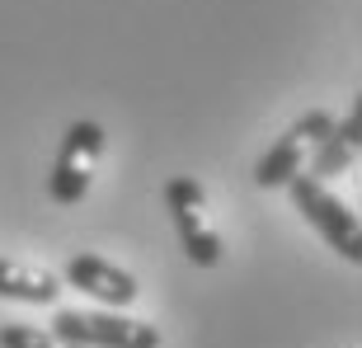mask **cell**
<instances>
[{"mask_svg":"<svg viewBox=\"0 0 362 348\" xmlns=\"http://www.w3.org/2000/svg\"><path fill=\"white\" fill-rule=\"evenodd\" d=\"M287 193H292L296 212L320 231V240L329 245L339 259L358 264L362 259V226H358V212H349V202L334 198V193H329L320 179H310V174H296L292 184H287Z\"/></svg>","mask_w":362,"mask_h":348,"instance_id":"6da1fadb","label":"cell"},{"mask_svg":"<svg viewBox=\"0 0 362 348\" xmlns=\"http://www.w3.org/2000/svg\"><path fill=\"white\" fill-rule=\"evenodd\" d=\"M99 156H104V127L90 118H76L62 137V151L52 161V174H47V198L57 207H76L90 193V179L99 170Z\"/></svg>","mask_w":362,"mask_h":348,"instance_id":"7a4b0ae2","label":"cell"},{"mask_svg":"<svg viewBox=\"0 0 362 348\" xmlns=\"http://www.w3.org/2000/svg\"><path fill=\"white\" fill-rule=\"evenodd\" d=\"M52 335L71 348H160V330L113 311H57Z\"/></svg>","mask_w":362,"mask_h":348,"instance_id":"3957f363","label":"cell"},{"mask_svg":"<svg viewBox=\"0 0 362 348\" xmlns=\"http://www.w3.org/2000/svg\"><path fill=\"white\" fill-rule=\"evenodd\" d=\"M165 207H170V216H175V226H179L184 255L198 268L221 264V236H216V226L207 221V193H202L198 179L175 174V179L165 184Z\"/></svg>","mask_w":362,"mask_h":348,"instance_id":"277c9868","label":"cell"},{"mask_svg":"<svg viewBox=\"0 0 362 348\" xmlns=\"http://www.w3.org/2000/svg\"><path fill=\"white\" fill-rule=\"evenodd\" d=\"M334 127V118L325 113V108H310V113H301V118L287 127V132L273 141L264 156H259L255 165V184L259 188H287L296 179V174H306V156L315 151V141H320L325 132Z\"/></svg>","mask_w":362,"mask_h":348,"instance_id":"5b68a950","label":"cell"},{"mask_svg":"<svg viewBox=\"0 0 362 348\" xmlns=\"http://www.w3.org/2000/svg\"><path fill=\"white\" fill-rule=\"evenodd\" d=\"M66 282L76 287V292H85V296H94V301H104V306H132L136 301V278L127 273V268H118V264H108L104 255H71L66 259Z\"/></svg>","mask_w":362,"mask_h":348,"instance_id":"8992f818","label":"cell"},{"mask_svg":"<svg viewBox=\"0 0 362 348\" xmlns=\"http://www.w3.org/2000/svg\"><path fill=\"white\" fill-rule=\"evenodd\" d=\"M358 151H362V108L349 104L344 118H334V127L315 141L310 151V179H334V174H349L358 165Z\"/></svg>","mask_w":362,"mask_h":348,"instance_id":"52a82bcc","label":"cell"},{"mask_svg":"<svg viewBox=\"0 0 362 348\" xmlns=\"http://www.w3.org/2000/svg\"><path fill=\"white\" fill-rule=\"evenodd\" d=\"M62 296V282L52 273L24 268L14 259H0V301H24V306H52Z\"/></svg>","mask_w":362,"mask_h":348,"instance_id":"ba28073f","label":"cell"},{"mask_svg":"<svg viewBox=\"0 0 362 348\" xmlns=\"http://www.w3.org/2000/svg\"><path fill=\"white\" fill-rule=\"evenodd\" d=\"M0 348H71V344H62L47 330H33V325H0Z\"/></svg>","mask_w":362,"mask_h":348,"instance_id":"9c48e42d","label":"cell"}]
</instances>
